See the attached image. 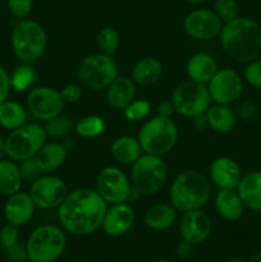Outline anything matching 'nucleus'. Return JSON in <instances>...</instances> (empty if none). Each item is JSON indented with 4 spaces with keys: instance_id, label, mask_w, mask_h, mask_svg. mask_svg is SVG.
I'll list each match as a JSON object with an SVG mask.
<instances>
[{
    "instance_id": "4",
    "label": "nucleus",
    "mask_w": 261,
    "mask_h": 262,
    "mask_svg": "<svg viewBox=\"0 0 261 262\" xmlns=\"http://www.w3.org/2000/svg\"><path fill=\"white\" fill-rule=\"evenodd\" d=\"M168 166L161 156L143 154L132 164V189L140 196H154L165 184Z\"/></svg>"
},
{
    "instance_id": "41",
    "label": "nucleus",
    "mask_w": 261,
    "mask_h": 262,
    "mask_svg": "<svg viewBox=\"0 0 261 262\" xmlns=\"http://www.w3.org/2000/svg\"><path fill=\"white\" fill-rule=\"evenodd\" d=\"M5 256L8 257L9 261H15V262H25L28 260V253L26 246H23L22 243L17 242L14 243L10 247L4 248Z\"/></svg>"
},
{
    "instance_id": "33",
    "label": "nucleus",
    "mask_w": 261,
    "mask_h": 262,
    "mask_svg": "<svg viewBox=\"0 0 261 262\" xmlns=\"http://www.w3.org/2000/svg\"><path fill=\"white\" fill-rule=\"evenodd\" d=\"M36 77L35 69L31 66L27 64H23L15 68V71L13 72V76L10 78V84H12L13 89L15 91L23 92L33 83Z\"/></svg>"
},
{
    "instance_id": "7",
    "label": "nucleus",
    "mask_w": 261,
    "mask_h": 262,
    "mask_svg": "<svg viewBox=\"0 0 261 262\" xmlns=\"http://www.w3.org/2000/svg\"><path fill=\"white\" fill-rule=\"evenodd\" d=\"M67 238L63 230L55 225H41L28 237V260L31 262H51L63 255Z\"/></svg>"
},
{
    "instance_id": "52",
    "label": "nucleus",
    "mask_w": 261,
    "mask_h": 262,
    "mask_svg": "<svg viewBox=\"0 0 261 262\" xmlns=\"http://www.w3.org/2000/svg\"><path fill=\"white\" fill-rule=\"evenodd\" d=\"M51 262H61V261H58V260H55V261H51Z\"/></svg>"
},
{
    "instance_id": "29",
    "label": "nucleus",
    "mask_w": 261,
    "mask_h": 262,
    "mask_svg": "<svg viewBox=\"0 0 261 262\" xmlns=\"http://www.w3.org/2000/svg\"><path fill=\"white\" fill-rule=\"evenodd\" d=\"M163 74V66L155 58H143L135 64L132 69V79L141 86H148L158 81Z\"/></svg>"
},
{
    "instance_id": "19",
    "label": "nucleus",
    "mask_w": 261,
    "mask_h": 262,
    "mask_svg": "<svg viewBox=\"0 0 261 262\" xmlns=\"http://www.w3.org/2000/svg\"><path fill=\"white\" fill-rule=\"evenodd\" d=\"M35 202L30 193L26 192H17L8 199L4 206L5 219L9 224L20 227L25 225L32 219L35 214Z\"/></svg>"
},
{
    "instance_id": "3",
    "label": "nucleus",
    "mask_w": 261,
    "mask_h": 262,
    "mask_svg": "<svg viewBox=\"0 0 261 262\" xmlns=\"http://www.w3.org/2000/svg\"><path fill=\"white\" fill-rule=\"evenodd\" d=\"M170 205L178 211L200 210L210 199V184L197 170H184L174 178L169 189Z\"/></svg>"
},
{
    "instance_id": "44",
    "label": "nucleus",
    "mask_w": 261,
    "mask_h": 262,
    "mask_svg": "<svg viewBox=\"0 0 261 262\" xmlns=\"http://www.w3.org/2000/svg\"><path fill=\"white\" fill-rule=\"evenodd\" d=\"M192 252H193V245L186 242V241H182L177 247V255L181 258H188Z\"/></svg>"
},
{
    "instance_id": "26",
    "label": "nucleus",
    "mask_w": 261,
    "mask_h": 262,
    "mask_svg": "<svg viewBox=\"0 0 261 262\" xmlns=\"http://www.w3.org/2000/svg\"><path fill=\"white\" fill-rule=\"evenodd\" d=\"M177 219V210L169 204H156L151 206L145 214L146 227L153 230H166L174 224Z\"/></svg>"
},
{
    "instance_id": "18",
    "label": "nucleus",
    "mask_w": 261,
    "mask_h": 262,
    "mask_svg": "<svg viewBox=\"0 0 261 262\" xmlns=\"http://www.w3.org/2000/svg\"><path fill=\"white\" fill-rule=\"evenodd\" d=\"M210 178L219 189H234L242 178V173L234 159L220 156L210 166Z\"/></svg>"
},
{
    "instance_id": "27",
    "label": "nucleus",
    "mask_w": 261,
    "mask_h": 262,
    "mask_svg": "<svg viewBox=\"0 0 261 262\" xmlns=\"http://www.w3.org/2000/svg\"><path fill=\"white\" fill-rule=\"evenodd\" d=\"M22 181L19 166L14 160H0V194L9 197L19 192Z\"/></svg>"
},
{
    "instance_id": "8",
    "label": "nucleus",
    "mask_w": 261,
    "mask_h": 262,
    "mask_svg": "<svg viewBox=\"0 0 261 262\" xmlns=\"http://www.w3.org/2000/svg\"><path fill=\"white\" fill-rule=\"evenodd\" d=\"M45 127L38 124H23L13 129L5 138V152L9 159L22 161L37 155L40 148L46 143Z\"/></svg>"
},
{
    "instance_id": "31",
    "label": "nucleus",
    "mask_w": 261,
    "mask_h": 262,
    "mask_svg": "<svg viewBox=\"0 0 261 262\" xmlns=\"http://www.w3.org/2000/svg\"><path fill=\"white\" fill-rule=\"evenodd\" d=\"M76 132L81 137L84 138H94L97 136L102 135L105 132V124L104 119L97 115H87V117L82 118L76 123Z\"/></svg>"
},
{
    "instance_id": "22",
    "label": "nucleus",
    "mask_w": 261,
    "mask_h": 262,
    "mask_svg": "<svg viewBox=\"0 0 261 262\" xmlns=\"http://www.w3.org/2000/svg\"><path fill=\"white\" fill-rule=\"evenodd\" d=\"M215 209L227 222H237L242 217L245 205L234 189H219L215 196Z\"/></svg>"
},
{
    "instance_id": "49",
    "label": "nucleus",
    "mask_w": 261,
    "mask_h": 262,
    "mask_svg": "<svg viewBox=\"0 0 261 262\" xmlns=\"http://www.w3.org/2000/svg\"><path fill=\"white\" fill-rule=\"evenodd\" d=\"M188 3H191V4H200V3L205 2V0H187Z\"/></svg>"
},
{
    "instance_id": "5",
    "label": "nucleus",
    "mask_w": 261,
    "mask_h": 262,
    "mask_svg": "<svg viewBox=\"0 0 261 262\" xmlns=\"http://www.w3.org/2000/svg\"><path fill=\"white\" fill-rule=\"evenodd\" d=\"M48 46V36L40 23L20 19L12 32V48L14 55L23 63L40 59Z\"/></svg>"
},
{
    "instance_id": "2",
    "label": "nucleus",
    "mask_w": 261,
    "mask_h": 262,
    "mask_svg": "<svg viewBox=\"0 0 261 262\" xmlns=\"http://www.w3.org/2000/svg\"><path fill=\"white\" fill-rule=\"evenodd\" d=\"M220 43L224 53L238 63H250L261 54V27L248 17H237L223 25Z\"/></svg>"
},
{
    "instance_id": "48",
    "label": "nucleus",
    "mask_w": 261,
    "mask_h": 262,
    "mask_svg": "<svg viewBox=\"0 0 261 262\" xmlns=\"http://www.w3.org/2000/svg\"><path fill=\"white\" fill-rule=\"evenodd\" d=\"M248 262H261V252L253 255L252 257L250 258V261H248Z\"/></svg>"
},
{
    "instance_id": "11",
    "label": "nucleus",
    "mask_w": 261,
    "mask_h": 262,
    "mask_svg": "<svg viewBox=\"0 0 261 262\" xmlns=\"http://www.w3.org/2000/svg\"><path fill=\"white\" fill-rule=\"evenodd\" d=\"M96 191L107 205L123 204L132 194V186L123 170L117 166H106L97 176Z\"/></svg>"
},
{
    "instance_id": "14",
    "label": "nucleus",
    "mask_w": 261,
    "mask_h": 262,
    "mask_svg": "<svg viewBox=\"0 0 261 262\" xmlns=\"http://www.w3.org/2000/svg\"><path fill=\"white\" fill-rule=\"evenodd\" d=\"M207 84L211 101L220 105H229L234 102L241 96L243 90V82L240 74L228 68L217 71Z\"/></svg>"
},
{
    "instance_id": "16",
    "label": "nucleus",
    "mask_w": 261,
    "mask_h": 262,
    "mask_svg": "<svg viewBox=\"0 0 261 262\" xmlns=\"http://www.w3.org/2000/svg\"><path fill=\"white\" fill-rule=\"evenodd\" d=\"M179 232L183 241L193 246L200 245L210 235L211 220L201 209L186 211L179 222Z\"/></svg>"
},
{
    "instance_id": "20",
    "label": "nucleus",
    "mask_w": 261,
    "mask_h": 262,
    "mask_svg": "<svg viewBox=\"0 0 261 262\" xmlns=\"http://www.w3.org/2000/svg\"><path fill=\"white\" fill-rule=\"evenodd\" d=\"M136 96V83L125 76H118L107 86V102L115 110H124Z\"/></svg>"
},
{
    "instance_id": "23",
    "label": "nucleus",
    "mask_w": 261,
    "mask_h": 262,
    "mask_svg": "<svg viewBox=\"0 0 261 262\" xmlns=\"http://www.w3.org/2000/svg\"><path fill=\"white\" fill-rule=\"evenodd\" d=\"M186 71L189 79L206 84L211 81V78L217 72V66L212 56H210L209 54L200 53L189 58V60L187 61Z\"/></svg>"
},
{
    "instance_id": "6",
    "label": "nucleus",
    "mask_w": 261,
    "mask_h": 262,
    "mask_svg": "<svg viewBox=\"0 0 261 262\" xmlns=\"http://www.w3.org/2000/svg\"><path fill=\"white\" fill-rule=\"evenodd\" d=\"M178 140V128L171 118H151L141 127L138 141L145 154L163 156L171 151Z\"/></svg>"
},
{
    "instance_id": "24",
    "label": "nucleus",
    "mask_w": 261,
    "mask_h": 262,
    "mask_svg": "<svg viewBox=\"0 0 261 262\" xmlns=\"http://www.w3.org/2000/svg\"><path fill=\"white\" fill-rule=\"evenodd\" d=\"M36 159L42 173H53L66 161L67 148L59 142H46L40 148Z\"/></svg>"
},
{
    "instance_id": "15",
    "label": "nucleus",
    "mask_w": 261,
    "mask_h": 262,
    "mask_svg": "<svg viewBox=\"0 0 261 262\" xmlns=\"http://www.w3.org/2000/svg\"><path fill=\"white\" fill-rule=\"evenodd\" d=\"M223 25L214 10L194 9L186 15L183 28L188 36L200 41H207L220 35Z\"/></svg>"
},
{
    "instance_id": "43",
    "label": "nucleus",
    "mask_w": 261,
    "mask_h": 262,
    "mask_svg": "<svg viewBox=\"0 0 261 262\" xmlns=\"http://www.w3.org/2000/svg\"><path fill=\"white\" fill-rule=\"evenodd\" d=\"M10 87H12V84H10L9 74L5 71L4 67L0 66V104H3L8 99Z\"/></svg>"
},
{
    "instance_id": "12",
    "label": "nucleus",
    "mask_w": 261,
    "mask_h": 262,
    "mask_svg": "<svg viewBox=\"0 0 261 262\" xmlns=\"http://www.w3.org/2000/svg\"><path fill=\"white\" fill-rule=\"evenodd\" d=\"M27 107L36 119L49 122L61 114L64 101L58 90L53 87L38 86L28 92Z\"/></svg>"
},
{
    "instance_id": "45",
    "label": "nucleus",
    "mask_w": 261,
    "mask_h": 262,
    "mask_svg": "<svg viewBox=\"0 0 261 262\" xmlns=\"http://www.w3.org/2000/svg\"><path fill=\"white\" fill-rule=\"evenodd\" d=\"M174 106L173 104H171V101H163L159 104L158 106V115H160V117H164V118H171V115L174 114Z\"/></svg>"
},
{
    "instance_id": "30",
    "label": "nucleus",
    "mask_w": 261,
    "mask_h": 262,
    "mask_svg": "<svg viewBox=\"0 0 261 262\" xmlns=\"http://www.w3.org/2000/svg\"><path fill=\"white\" fill-rule=\"evenodd\" d=\"M27 112L20 104L15 101H7L0 104V125L5 129H17L26 124Z\"/></svg>"
},
{
    "instance_id": "10",
    "label": "nucleus",
    "mask_w": 261,
    "mask_h": 262,
    "mask_svg": "<svg viewBox=\"0 0 261 262\" xmlns=\"http://www.w3.org/2000/svg\"><path fill=\"white\" fill-rule=\"evenodd\" d=\"M170 101L179 115L193 118L207 112L211 105V97L205 84L189 79L174 89Z\"/></svg>"
},
{
    "instance_id": "32",
    "label": "nucleus",
    "mask_w": 261,
    "mask_h": 262,
    "mask_svg": "<svg viewBox=\"0 0 261 262\" xmlns=\"http://www.w3.org/2000/svg\"><path fill=\"white\" fill-rule=\"evenodd\" d=\"M97 45L102 54L114 55L120 45V35L115 28L105 27L97 35Z\"/></svg>"
},
{
    "instance_id": "9",
    "label": "nucleus",
    "mask_w": 261,
    "mask_h": 262,
    "mask_svg": "<svg viewBox=\"0 0 261 262\" xmlns=\"http://www.w3.org/2000/svg\"><path fill=\"white\" fill-rule=\"evenodd\" d=\"M77 77L90 90L107 89L118 77V66L106 54H92L81 60L77 68Z\"/></svg>"
},
{
    "instance_id": "46",
    "label": "nucleus",
    "mask_w": 261,
    "mask_h": 262,
    "mask_svg": "<svg viewBox=\"0 0 261 262\" xmlns=\"http://www.w3.org/2000/svg\"><path fill=\"white\" fill-rule=\"evenodd\" d=\"M193 127L199 130H205L207 127H209V122H207L206 113L205 114H200L193 117Z\"/></svg>"
},
{
    "instance_id": "28",
    "label": "nucleus",
    "mask_w": 261,
    "mask_h": 262,
    "mask_svg": "<svg viewBox=\"0 0 261 262\" xmlns=\"http://www.w3.org/2000/svg\"><path fill=\"white\" fill-rule=\"evenodd\" d=\"M209 127L217 133H228L235 127V114L228 105H210L206 112Z\"/></svg>"
},
{
    "instance_id": "50",
    "label": "nucleus",
    "mask_w": 261,
    "mask_h": 262,
    "mask_svg": "<svg viewBox=\"0 0 261 262\" xmlns=\"http://www.w3.org/2000/svg\"><path fill=\"white\" fill-rule=\"evenodd\" d=\"M228 262H246V261L242 260V258H240V257H235V258H232V260H229Z\"/></svg>"
},
{
    "instance_id": "17",
    "label": "nucleus",
    "mask_w": 261,
    "mask_h": 262,
    "mask_svg": "<svg viewBox=\"0 0 261 262\" xmlns=\"http://www.w3.org/2000/svg\"><path fill=\"white\" fill-rule=\"evenodd\" d=\"M133 223H135V211L130 205L123 202L107 207L101 228L105 234L117 238L129 232Z\"/></svg>"
},
{
    "instance_id": "36",
    "label": "nucleus",
    "mask_w": 261,
    "mask_h": 262,
    "mask_svg": "<svg viewBox=\"0 0 261 262\" xmlns=\"http://www.w3.org/2000/svg\"><path fill=\"white\" fill-rule=\"evenodd\" d=\"M151 110V104L147 100H133L124 109V118L130 122H137L148 115Z\"/></svg>"
},
{
    "instance_id": "42",
    "label": "nucleus",
    "mask_w": 261,
    "mask_h": 262,
    "mask_svg": "<svg viewBox=\"0 0 261 262\" xmlns=\"http://www.w3.org/2000/svg\"><path fill=\"white\" fill-rule=\"evenodd\" d=\"M61 99H63L64 104H74L78 101L82 96V91L79 89L78 84L76 83H69L61 89L60 91Z\"/></svg>"
},
{
    "instance_id": "51",
    "label": "nucleus",
    "mask_w": 261,
    "mask_h": 262,
    "mask_svg": "<svg viewBox=\"0 0 261 262\" xmlns=\"http://www.w3.org/2000/svg\"><path fill=\"white\" fill-rule=\"evenodd\" d=\"M156 262H171V261L169 260V258H159V260Z\"/></svg>"
},
{
    "instance_id": "38",
    "label": "nucleus",
    "mask_w": 261,
    "mask_h": 262,
    "mask_svg": "<svg viewBox=\"0 0 261 262\" xmlns=\"http://www.w3.org/2000/svg\"><path fill=\"white\" fill-rule=\"evenodd\" d=\"M10 14L17 19H26L33 8V0H8Z\"/></svg>"
},
{
    "instance_id": "1",
    "label": "nucleus",
    "mask_w": 261,
    "mask_h": 262,
    "mask_svg": "<svg viewBox=\"0 0 261 262\" xmlns=\"http://www.w3.org/2000/svg\"><path fill=\"white\" fill-rule=\"evenodd\" d=\"M106 210L107 204L97 191L79 188L67 194L58 207V217L71 234L89 235L101 228Z\"/></svg>"
},
{
    "instance_id": "35",
    "label": "nucleus",
    "mask_w": 261,
    "mask_h": 262,
    "mask_svg": "<svg viewBox=\"0 0 261 262\" xmlns=\"http://www.w3.org/2000/svg\"><path fill=\"white\" fill-rule=\"evenodd\" d=\"M214 12L223 23H228L240 17V7L235 0H216L214 4Z\"/></svg>"
},
{
    "instance_id": "37",
    "label": "nucleus",
    "mask_w": 261,
    "mask_h": 262,
    "mask_svg": "<svg viewBox=\"0 0 261 262\" xmlns=\"http://www.w3.org/2000/svg\"><path fill=\"white\" fill-rule=\"evenodd\" d=\"M19 171L23 181L31 182V183H32L33 181H36V179L40 177V174L42 173L40 166H38L36 156H32V158L25 159V160L20 161Z\"/></svg>"
},
{
    "instance_id": "13",
    "label": "nucleus",
    "mask_w": 261,
    "mask_h": 262,
    "mask_svg": "<svg viewBox=\"0 0 261 262\" xmlns=\"http://www.w3.org/2000/svg\"><path fill=\"white\" fill-rule=\"evenodd\" d=\"M68 193V187L63 179L54 176L38 177L30 188V196L36 206L46 210L60 206Z\"/></svg>"
},
{
    "instance_id": "25",
    "label": "nucleus",
    "mask_w": 261,
    "mask_h": 262,
    "mask_svg": "<svg viewBox=\"0 0 261 262\" xmlns=\"http://www.w3.org/2000/svg\"><path fill=\"white\" fill-rule=\"evenodd\" d=\"M110 152L118 163L133 164L142 155V147L138 138L132 136H120L112 143Z\"/></svg>"
},
{
    "instance_id": "21",
    "label": "nucleus",
    "mask_w": 261,
    "mask_h": 262,
    "mask_svg": "<svg viewBox=\"0 0 261 262\" xmlns=\"http://www.w3.org/2000/svg\"><path fill=\"white\" fill-rule=\"evenodd\" d=\"M237 192L243 205L252 211H261V171H250L241 178Z\"/></svg>"
},
{
    "instance_id": "34",
    "label": "nucleus",
    "mask_w": 261,
    "mask_h": 262,
    "mask_svg": "<svg viewBox=\"0 0 261 262\" xmlns=\"http://www.w3.org/2000/svg\"><path fill=\"white\" fill-rule=\"evenodd\" d=\"M73 123H72L71 118L67 115H58L54 119L49 120L48 124L45 125V130L48 137L51 138H60L66 137L69 132H71Z\"/></svg>"
},
{
    "instance_id": "39",
    "label": "nucleus",
    "mask_w": 261,
    "mask_h": 262,
    "mask_svg": "<svg viewBox=\"0 0 261 262\" xmlns=\"http://www.w3.org/2000/svg\"><path fill=\"white\" fill-rule=\"evenodd\" d=\"M245 79L256 89H261V59L250 61L245 69Z\"/></svg>"
},
{
    "instance_id": "47",
    "label": "nucleus",
    "mask_w": 261,
    "mask_h": 262,
    "mask_svg": "<svg viewBox=\"0 0 261 262\" xmlns=\"http://www.w3.org/2000/svg\"><path fill=\"white\" fill-rule=\"evenodd\" d=\"M5 155H7V152H5V140L0 136V160H3Z\"/></svg>"
},
{
    "instance_id": "40",
    "label": "nucleus",
    "mask_w": 261,
    "mask_h": 262,
    "mask_svg": "<svg viewBox=\"0 0 261 262\" xmlns=\"http://www.w3.org/2000/svg\"><path fill=\"white\" fill-rule=\"evenodd\" d=\"M18 237H19L18 227L8 223V224L4 225V227L2 228V230H0V245L4 248L10 247V246H13L14 243L18 242Z\"/></svg>"
},
{
    "instance_id": "53",
    "label": "nucleus",
    "mask_w": 261,
    "mask_h": 262,
    "mask_svg": "<svg viewBox=\"0 0 261 262\" xmlns=\"http://www.w3.org/2000/svg\"><path fill=\"white\" fill-rule=\"evenodd\" d=\"M8 262H15V261H8Z\"/></svg>"
}]
</instances>
